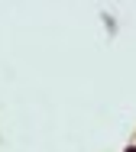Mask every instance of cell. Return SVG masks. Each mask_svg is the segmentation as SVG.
<instances>
[{
    "instance_id": "cell-1",
    "label": "cell",
    "mask_w": 136,
    "mask_h": 152,
    "mask_svg": "<svg viewBox=\"0 0 136 152\" xmlns=\"http://www.w3.org/2000/svg\"><path fill=\"white\" fill-rule=\"evenodd\" d=\"M123 152H136V142H126V146H123Z\"/></svg>"
},
{
    "instance_id": "cell-2",
    "label": "cell",
    "mask_w": 136,
    "mask_h": 152,
    "mask_svg": "<svg viewBox=\"0 0 136 152\" xmlns=\"http://www.w3.org/2000/svg\"><path fill=\"white\" fill-rule=\"evenodd\" d=\"M133 142H136V139H133Z\"/></svg>"
}]
</instances>
